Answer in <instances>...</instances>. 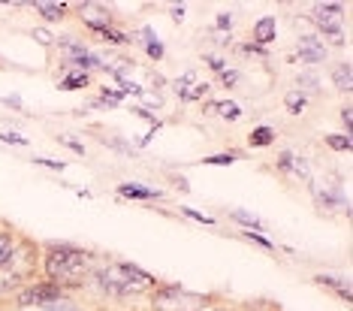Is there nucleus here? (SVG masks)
Returning a JSON list of instances; mask_svg holds the SVG:
<instances>
[{"label":"nucleus","instance_id":"obj_1","mask_svg":"<svg viewBox=\"0 0 353 311\" xmlns=\"http://www.w3.org/2000/svg\"><path fill=\"white\" fill-rule=\"evenodd\" d=\"M97 269V254L79 248L70 242H49L43 245V266L39 275L49 278V281L67 287V290H79L88 287V278Z\"/></svg>","mask_w":353,"mask_h":311},{"label":"nucleus","instance_id":"obj_2","mask_svg":"<svg viewBox=\"0 0 353 311\" xmlns=\"http://www.w3.org/2000/svg\"><path fill=\"white\" fill-rule=\"evenodd\" d=\"M148 299H151V311H205L218 302L208 293H194L181 284H163V281L148 293Z\"/></svg>","mask_w":353,"mask_h":311},{"label":"nucleus","instance_id":"obj_3","mask_svg":"<svg viewBox=\"0 0 353 311\" xmlns=\"http://www.w3.org/2000/svg\"><path fill=\"white\" fill-rule=\"evenodd\" d=\"M63 297H70L67 287L49 281V278H37V281H30L28 287H21L15 297H10L12 311H25V308H43V305H52V302H58Z\"/></svg>","mask_w":353,"mask_h":311},{"label":"nucleus","instance_id":"obj_4","mask_svg":"<svg viewBox=\"0 0 353 311\" xmlns=\"http://www.w3.org/2000/svg\"><path fill=\"white\" fill-rule=\"evenodd\" d=\"M73 15L82 21L88 30H91V34H97V37L106 28H115V12H112L106 3H88V0H85V3H76L73 6Z\"/></svg>","mask_w":353,"mask_h":311},{"label":"nucleus","instance_id":"obj_5","mask_svg":"<svg viewBox=\"0 0 353 311\" xmlns=\"http://www.w3.org/2000/svg\"><path fill=\"white\" fill-rule=\"evenodd\" d=\"M118 197L139 199V203H154V199H163V190L148 188V185H142V181H124V185H118Z\"/></svg>","mask_w":353,"mask_h":311},{"label":"nucleus","instance_id":"obj_6","mask_svg":"<svg viewBox=\"0 0 353 311\" xmlns=\"http://www.w3.org/2000/svg\"><path fill=\"white\" fill-rule=\"evenodd\" d=\"M275 37H278V19L275 15H263V19H256L254 21V30H251V43L256 46H269L275 43Z\"/></svg>","mask_w":353,"mask_h":311},{"label":"nucleus","instance_id":"obj_7","mask_svg":"<svg viewBox=\"0 0 353 311\" xmlns=\"http://www.w3.org/2000/svg\"><path fill=\"white\" fill-rule=\"evenodd\" d=\"M34 10L39 12V19L43 21H63L73 15V10H70L67 3H58V0H34Z\"/></svg>","mask_w":353,"mask_h":311},{"label":"nucleus","instance_id":"obj_8","mask_svg":"<svg viewBox=\"0 0 353 311\" xmlns=\"http://www.w3.org/2000/svg\"><path fill=\"white\" fill-rule=\"evenodd\" d=\"M230 221L232 224H239L242 230H248V233H266L269 224L260 218V214H254V212H248V209H230Z\"/></svg>","mask_w":353,"mask_h":311},{"label":"nucleus","instance_id":"obj_9","mask_svg":"<svg viewBox=\"0 0 353 311\" xmlns=\"http://www.w3.org/2000/svg\"><path fill=\"white\" fill-rule=\"evenodd\" d=\"M329 58V46H299L296 54H290V61H299L305 67H317Z\"/></svg>","mask_w":353,"mask_h":311},{"label":"nucleus","instance_id":"obj_10","mask_svg":"<svg viewBox=\"0 0 353 311\" xmlns=\"http://www.w3.org/2000/svg\"><path fill=\"white\" fill-rule=\"evenodd\" d=\"M91 73H82V70H67L61 79H58V91H85V88H91Z\"/></svg>","mask_w":353,"mask_h":311},{"label":"nucleus","instance_id":"obj_11","mask_svg":"<svg viewBox=\"0 0 353 311\" xmlns=\"http://www.w3.org/2000/svg\"><path fill=\"white\" fill-rule=\"evenodd\" d=\"M296 91L305 94V97H320L323 94V82H320V76L314 73V70H302L299 76H296Z\"/></svg>","mask_w":353,"mask_h":311},{"label":"nucleus","instance_id":"obj_12","mask_svg":"<svg viewBox=\"0 0 353 311\" xmlns=\"http://www.w3.org/2000/svg\"><path fill=\"white\" fill-rule=\"evenodd\" d=\"M124 100L127 97L118 91V88H100V94L88 100V106H91V109H118Z\"/></svg>","mask_w":353,"mask_h":311},{"label":"nucleus","instance_id":"obj_13","mask_svg":"<svg viewBox=\"0 0 353 311\" xmlns=\"http://www.w3.org/2000/svg\"><path fill=\"white\" fill-rule=\"evenodd\" d=\"M332 88H339L341 94H353V70H350V63L347 61H339V63H332Z\"/></svg>","mask_w":353,"mask_h":311},{"label":"nucleus","instance_id":"obj_14","mask_svg":"<svg viewBox=\"0 0 353 311\" xmlns=\"http://www.w3.org/2000/svg\"><path fill=\"white\" fill-rule=\"evenodd\" d=\"M248 146H251V148H272V146H275V127L256 124L254 130L248 133Z\"/></svg>","mask_w":353,"mask_h":311},{"label":"nucleus","instance_id":"obj_15","mask_svg":"<svg viewBox=\"0 0 353 311\" xmlns=\"http://www.w3.org/2000/svg\"><path fill=\"white\" fill-rule=\"evenodd\" d=\"M242 151H236V148H227V151H218V154H205L203 161V166H232L236 161H242Z\"/></svg>","mask_w":353,"mask_h":311},{"label":"nucleus","instance_id":"obj_16","mask_svg":"<svg viewBox=\"0 0 353 311\" xmlns=\"http://www.w3.org/2000/svg\"><path fill=\"white\" fill-rule=\"evenodd\" d=\"M19 236L21 233H15V230L6 224V230L0 233V266H6V260L12 257V251H15V242H19Z\"/></svg>","mask_w":353,"mask_h":311},{"label":"nucleus","instance_id":"obj_17","mask_svg":"<svg viewBox=\"0 0 353 311\" xmlns=\"http://www.w3.org/2000/svg\"><path fill=\"white\" fill-rule=\"evenodd\" d=\"M212 112H218L223 121H239V118H242V106H239L236 100H214Z\"/></svg>","mask_w":353,"mask_h":311},{"label":"nucleus","instance_id":"obj_18","mask_svg":"<svg viewBox=\"0 0 353 311\" xmlns=\"http://www.w3.org/2000/svg\"><path fill=\"white\" fill-rule=\"evenodd\" d=\"M311 281H314L317 287H326V290H332V293H339L341 290V287H347L350 281H347V278H341V275H329V272H317L314 278H311Z\"/></svg>","mask_w":353,"mask_h":311},{"label":"nucleus","instance_id":"obj_19","mask_svg":"<svg viewBox=\"0 0 353 311\" xmlns=\"http://www.w3.org/2000/svg\"><path fill=\"white\" fill-rule=\"evenodd\" d=\"M308 106H311V100L305 97V94H299V91L284 94V109H287V112H290V115H302Z\"/></svg>","mask_w":353,"mask_h":311},{"label":"nucleus","instance_id":"obj_20","mask_svg":"<svg viewBox=\"0 0 353 311\" xmlns=\"http://www.w3.org/2000/svg\"><path fill=\"white\" fill-rule=\"evenodd\" d=\"M344 6L347 3H329V0H323V3H314V15H323V19H335V21H341L344 19Z\"/></svg>","mask_w":353,"mask_h":311},{"label":"nucleus","instance_id":"obj_21","mask_svg":"<svg viewBox=\"0 0 353 311\" xmlns=\"http://www.w3.org/2000/svg\"><path fill=\"white\" fill-rule=\"evenodd\" d=\"M326 148L341 151V154H350L353 151V137H344V133H326Z\"/></svg>","mask_w":353,"mask_h":311},{"label":"nucleus","instance_id":"obj_22","mask_svg":"<svg viewBox=\"0 0 353 311\" xmlns=\"http://www.w3.org/2000/svg\"><path fill=\"white\" fill-rule=\"evenodd\" d=\"M100 39H106L109 46H130V43H133V34H127V30H121V28L115 25V28H106V30H103Z\"/></svg>","mask_w":353,"mask_h":311},{"label":"nucleus","instance_id":"obj_23","mask_svg":"<svg viewBox=\"0 0 353 311\" xmlns=\"http://www.w3.org/2000/svg\"><path fill=\"white\" fill-rule=\"evenodd\" d=\"M242 239H245V242H251L254 248L266 251V254H275V251H278V245L272 242V239H266L263 233H248V230H242Z\"/></svg>","mask_w":353,"mask_h":311},{"label":"nucleus","instance_id":"obj_24","mask_svg":"<svg viewBox=\"0 0 353 311\" xmlns=\"http://www.w3.org/2000/svg\"><path fill=\"white\" fill-rule=\"evenodd\" d=\"M39 311H85V305L82 302H76L73 297H63L58 302H52V305H43Z\"/></svg>","mask_w":353,"mask_h":311},{"label":"nucleus","instance_id":"obj_25","mask_svg":"<svg viewBox=\"0 0 353 311\" xmlns=\"http://www.w3.org/2000/svg\"><path fill=\"white\" fill-rule=\"evenodd\" d=\"M239 52L248 54V58H260V61H269V49L266 46H256V43H239Z\"/></svg>","mask_w":353,"mask_h":311},{"label":"nucleus","instance_id":"obj_26","mask_svg":"<svg viewBox=\"0 0 353 311\" xmlns=\"http://www.w3.org/2000/svg\"><path fill=\"white\" fill-rule=\"evenodd\" d=\"M293 161H296V151L293 148H281L278 157H275V166L281 172H290L293 170Z\"/></svg>","mask_w":353,"mask_h":311},{"label":"nucleus","instance_id":"obj_27","mask_svg":"<svg viewBox=\"0 0 353 311\" xmlns=\"http://www.w3.org/2000/svg\"><path fill=\"white\" fill-rule=\"evenodd\" d=\"M142 54H148V61H163L166 58L163 39H157V43H145V46H142Z\"/></svg>","mask_w":353,"mask_h":311},{"label":"nucleus","instance_id":"obj_28","mask_svg":"<svg viewBox=\"0 0 353 311\" xmlns=\"http://www.w3.org/2000/svg\"><path fill=\"white\" fill-rule=\"evenodd\" d=\"M203 63L208 70H212V73H223V70H227V61H223V54H214V52H208V54H203Z\"/></svg>","mask_w":353,"mask_h":311},{"label":"nucleus","instance_id":"obj_29","mask_svg":"<svg viewBox=\"0 0 353 311\" xmlns=\"http://www.w3.org/2000/svg\"><path fill=\"white\" fill-rule=\"evenodd\" d=\"M181 214H184V218H190V221H196V224H203V227H214V224H218L214 218H208V214L196 212V209H188V205H181Z\"/></svg>","mask_w":353,"mask_h":311},{"label":"nucleus","instance_id":"obj_30","mask_svg":"<svg viewBox=\"0 0 353 311\" xmlns=\"http://www.w3.org/2000/svg\"><path fill=\"white\" fill-rule=\"evenodd\" d=\"M30 163L46 166V170H52V172H63V170H67V163H63V161H52V157H39V154L30 157Z\"/></svg>","mask_w":353,"mask_h":311},{"label":"nucleus","instance_id":"obj_31","mask_svg":"<svg viewBox=\"0 0 353 311\" xmlns=\"http://www.w3.org/2000/svg\"><path fill=\"white\" fill-rule=\"evenodd\" d=\"M0 142H6V146H21V148L30 146V142L21 137V133H15V130H0Z\"/></svg>","mask_w":353,"mask_h":311},{"label":"nucleus","instance_id":"obj_32","mask_svg":"<svg viewBox=\"0 0 353 311\" xmlns=\"http://www.w3.org/2000/svg\"><path fill=\"white\" fill-rule=\"evenodd\" d=\"M58 142H61V146H67L70 151H76L79 157H85V154H88V148H85V146H82V142H79L76 137H67V133H61Z\"/></svg>","mask_w":353,"mask_h":311},{"label":"nucleus","instance_id":"obj_33","mask_svg":"<svg viewBox=\"0 0 353 311\" xmlns=\"http://www.w3.org/2000/svg\"><path fill=\"white\" fill-rule=\"evenodd\" d=\"M157 30L154 28H139V30H136V34H133V43H139V46H145V43H157Z\"/></svg>","mask_w":353,"mask_h":311},{"label":"nucleus","instance_id":"obj_34","mask_svg":"<svg viewBox=\"0 0 353 311\" xmlns=\"http://www.w3.org/2000/svg\"><path fill=\"white\" fill-rule=\"evenodd\" d=\"M341 127H344V130H341L344 137H350V133H353V109H350V100L341 106Z\"/></svg>","mask_w":353,"mask_h":311},{"label":"nucleus","instance_id":"obj_35","mask_svg":"<svg viewBox=\"0 0 353 311\" xmlns=\"http://www.w3.org/2000/svg\"><path fill=\"white\" fill-rule=\"evenodd\" d=\"M30 37H34L37 43H43V46H54V39H58L49 28H34V30H30Z\"/></svg>","mask_w":353,"mask_h":311},{"label":"nucleus","instance_id":"obj_36","mask_svg":"<svg viewBox=\"0 0 353 311\" xmlns=\"http://www.w3.org/2000/svg\"><path fill=\"white\" fill-rule=\"evenodd\" d=\"M218 79H221V85H223V88H236V85H239V79H242V76H239V70L227 67V70H223V73H221Z\"/></svg>","mask_w":353,"mask_h":311},{"label":"nucleus","instance_id":"obj_37","mask_svg":"<svg viewBox=\"0 0 353 311\" xmlns=\"http://www.w3.org/2000/svg\"><path fill=\"white\" fill-rule=\"evenodd\" d=\"M142 100H145V109L148 112H154L157 115V109H163V97H160V94H142Z\"/></svg>","mask_w":353,"mask_h":311},{"label":"nucleus","instance_id":"obj_38","mask_svg":"<svg viewBox=\"0 0 353 311\" xmlns=\"http://www.w3.org/2000/svg\"><path fill=\"white\" fill-rule=\"evenodd\" d=\"M208 91H212V85H208V82H199V85H194V88H190V103L205 100V97H208Z\"/></svg>","mask_w":353,"mask_h":311},{"label":"nucleus","instance_id":"obj_39","mask_svg":"<svg viewBox=\"0 0 353 311\" xmlns=\"http://www.w3.org/2000/svg\"><path fill=\"white\" fill-rule=\"evenodd\" d=\"M212 30H223V34H232V15L230 12H221L218 19H214V28Z\"/></svg>","mask_w":353,"mask_h":311},{"label":"nucleus","instance_id":"obj_40","mask_svg":"<svg viewBox=\"0 0 353 311\" xmlns=\"http://www.w3.org/2000/svg\"><path fill=\"white\" fill-rule=\"evenodd\" d=\"M0 103H3L6 109H15V112H25V100H21L19 94H6V97L0 100Z\"/></svg>","mask_w":353,"mask_h":311},{"label":"nucleus","instance_id":"obj_41","mask_svg":"<svg viewBox=\"0 0 353 311\" xmlns=\"http://www.w3.org/2000/svg\"><path fill=\"white\" fill-rule=\"evenodd\" d=\"M130 112H133L136 118H145V121H151V124H160V118H157L154 112H148L145 106H139V103H133V106H130Z\"/></svg>","mask_w":353,"mask_h":311},{"label":"nucleus","instance_id":"obj_42","mask_svg":"<svg viewBox=\"0 0 353 311\" xmlns=\"http://www.w3.org/2000/svg\"><path fill=\"white\" fill-rule=\"evenodd\" d=\"M170 19L181 25V21L188 19V3H172V6H170Z\"/></svg>","mask_w":353,"mask_h":311},{"label":"nucleus","instance_id":"obj_43","mask_svg":"<svg viewBox=\"0 0 353 311\" xmlns=\"http://www.w3.org/2000/svg\"><path fill=\"white\" fill-rule=\"evenodd\" d=\"M196 85V73H194V70H188V73H181L179 79H175V88H179V91H181V88H194Z\"/></svg>","mask_w":353,"mask_h":311},{"label":"nucleus","instance_id":"obj_44","mask_svg":"<svg viewBox=\"0 0 353 311\" xmlns=\"http://www.w3.org/2000/svg\"><path fill=\"white\" fill-rule=\"evenodd\" d=\"M160 127H163V121H160V124H151V130L145 133V137H142L139 139V148H148L151 146V139H154L157 137V133H160Z\"/></svg>","mask_w":353,"mask_h":311},{"label":"nucleus","instance_id":"obj_45","mask_svg":"<svg viewBox=\"0 0 353 311\" xmlns=\"http://www.w3.org/2000/svg\"><path fill=\"white\" fill-rule=\"evenodd\" d=\"M170 179H172V185H175V188H179V190H181V194H188V190H190V185H188V179H181V175H170Z\"/></svg>","mask_w":353,"mask_h":311},{"label":"nucleus","instance_id":"obj_46","mask_svg":"<svg viewBox=\"0 0 353 311\" xmlns=\"http://www.w3.org/2000/svg\"><path fill=\"white\" fill-rule=\"evenodd\" d=\"M335 297H341L344 302H347V305H353V290H350V284H347V287H341V290L335 293Z\"/></svg>","mask_w":353,"mask_h":311},{"label":"nucleus","instance_id":"obj_47","mask_svg":"<svg viewBox=\"0 0 353 311\" xmlns=\"http://www.w3.org/2000/svg\"><path fill=\"white\" fill-rule=\"evenodd\" d=\"M263 308H269V305H263V302H248V305H242L239 311H263Z\"/></svg>","mask_w":353,"mask_h":311},{"label":"nucleus","instance_id":"obj_48","mask_svg":"<svg viewBox=\"0 0 353 311\" xmlns=\"http://www.w3.org/2000/svg\"><path fill=\"white\" fill-rule=\"evenodd\" d=\"M179 100H181V103H190V88H181V91H179Z\"/></svg>","mask_w":353,"mask_h":311},{"label":"nucleus","instance_id":"obj_49","mask_svg":"<svg viewBox=\"0 0 353 311\" xmlns=\"http://www.w3.org/2000/svg\"><path fill=\"white\" fill-rule=\"evenodd\" d=\"M76 194H79V197H82V199H91V197H94V194H91V190H85V188H76Z\"/></svg>","mask_w":353,"mask_h":311},{"label":"nucleus","instance_id":"obj_50","mask_svg":"<svg viewBox=\"0 0 353 311\" xmlns=\"http://www.w3.org/2000/svg\"><path fill=\"white\" fill-rule=\"evenodd\" d=\"M205 311H232V308H227V305H221V302H214L212 308H205Z\"/></svg>","mask_w":353,"mask_h":311},{"label":"nucleus","instance_id":"obj_51","mask_svg":"<svg viewBox=\"0 0 353 311\" xmlns=\"http://www.w3.org/2000/svg\"><path fill=\"white\" fill-rule=\"evenodd\" d=\"M3 230H6V224H3V221H0V233H3Z\"/></svg>","mask_w":353,"mask_h":311},{"label":"nucleus","instance_id":"obj_52","mask_svg":"<svg viewBox=\"0 0 353 311\" xmlns=\"http://www.w3.org/2000/svg\"><path fill=\"white\" fill-rule=\"evenodd\" d=\"M0 311H6V308H3V305H0Z\"/></svg>","mask_w":353,"mask_h":311}]
</instances>
